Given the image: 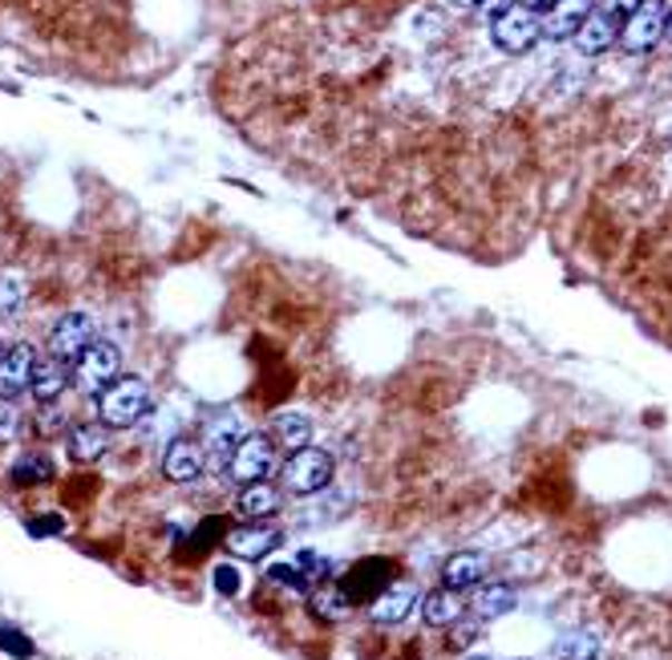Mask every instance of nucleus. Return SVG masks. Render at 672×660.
<instances>
[{
  "label": "nucleus",
  "instance_id": "1",
  "mask_svg": "<svg viewBox=\"0 0 672 660\" xmlns=\"http://www.w3.org/2000/svg\"><path fill=\"white\" fill-rule=\"evenodd\" d=\"M93 402H98V422L110 425V430H130L150 414V390L135 373H122L118 381H110Z\"/></svg>",
  "mask_w": 672,
  "mask_h": 660
},
{
  "label": "nucleus",
  "instance_id": "2",
  "mask_svg": "<svg viewBox=\"0 0 672 660\" xmlns=\"http://www.w3.org/2000/svg\"><path fill=\"white\" fill-rule=\"evenodd\" d=\"M336 474V462L328 450L320 446H300L291 450L288 459L280 466V486L288 494H320L333 482Z\"/></svg>",
  "mask_w": 672,
  "mask_h": 660
},
{
  "label": "nucleus",
  "instance_id": "3",
  "mask_svg": "<svg viewBox=\"0 0 672 660\" xmlns=\"http://www.w3.org/2000/svg\"><path fill=\"white\" fill-rule=\"evenodd\" d=\"M669 0H640L636 9L627 12L624 24H620V41L627 53H652V49L664 41V29H669Z\"/></svg>",
  "mask_w": 672,
  "mask_h": 660
},
{
  "label": "nucleus",
  "instance_id": "4",
  "mask_svg": "<svg viewBox=\"0 0 672 660\" xmlns=\"http://www.w3.org/2000/svg\"><path fill=\"white\" fill-rule=\"evenodd\" d=\"M276 459H280V442L271 434H247L236 450H231V459H227V479L236 482V486H247V482H259L268 479L276 471Z\"/></svg>",
  "mask_w": 672,
  "mask_h": 660
},
{
  "label": "nucleus",
  "instance_id": "5",
  "mask_svg": "<svg viewBox=\"0 0 672 660\" xmlns=\"http://www.w3.org/2000/svg\"><path fill=\"white\" fill-rule=\"evenodd\" d=\"M538 37H543V17L527 4H515V9H506L498 21H491V41L498 53H527V49L538 46Z\"/></svg>",
  "mask_w": 672,
  "mask_h": 660
},
{
  "label": "nucleus",
  "instance_id": "6",
  "mask_svg": "<svg viewBox=\"0 0 672 660\" xmlns=\"http://www.w3.org/2000/svg\"><path fill=\"white\" fill-rule=\"evenodd\" d=\"M118 377H122V348L113 345V341H93V345L73 361V381H78V390L90 393V397H98V393Z\"/></svg>",
  "mask_w": 672,
  "mask_h": 660
},
{
  "label": "nucleus",
  "instance_id": "7",
  "mask_svg": "<svg viewBox=\"0 0 672 660\" xmlns=\"http://www.w3.org/2000/svg\"><path fill=\"white\" fill-rule=\"evenodd\" d=\"M280 543H284V531H280V526L264 523V519L239 523V526H231V531L224 535L227 555H236V560H244V563L268 560V555H271L276 548H280Z\"/></svg>",
  "mask_w": 672,
  "mask_h": 660
},
{
  "label": "nucleus",
  "instance_id": "8",
  "mask_svg": "<svg viewBox=\"0 0 672 660\" xmlns=\"http://www.w3.org/2000/svg\"><path fill=\"white\" fill-rule=\"evenodd\" d=\"M93 341H98V336H93V316L90 313H66L53 325V333H49V357L73 365V361H78Z\"/></svg>",
  "mask_w": 672,
  "mask_h": 660
},
{
  "label": "nucleus",
  "instance_id": "9",
  "mask_svg": "<svg viewBox=\"0 0 672 660\" xmlns=\"http://www.w3.org/2000/svg\"><path fill=\"white\" fill-rule=\"evenodd\" d=\"M422 604V595H417L414 583H389L382 595H373L369 600V620L382 628H393V624H405L414 608Z\"/></svg>",
  "mask_w": 672,
  "mask_h": 660
},
{
  "label": "nucleus",
  "instance_id": "10",
  "mask_svg": "<svg viewBox=\"0 0 672 660\" xmlns=\"http://www.w3.org/2000/svg\"><path fill=\"white\" fill-rule=\"evenodd\" d=\"M389 571H393L389 560H360V563H353V568L345 571L340 588L348 592V600H353V604H369L373 595H382L385 588L393 583Z\"/></svg>",
  "mask_w": 672,
  "mask_h": 660
},
{
  "label": "nucleus",
  "instance_id": "11",
  "mask_svg": "<svg viewBox=\"0 0 672 660\" xmlns=\"http://www.w3.org/2000/svg\"><path fill=\"white\" fill-rule=\"evenodd\" d=\"M33 370H37V353L33 345H4L0 353V397H21L29 390V381H33Z\"/></svg>",
  "mask_w": 672,
  "mask_h": 660
},
{
  "label": "nucleus",
  "instance_id": "12",
  "mask_svg": "<svg viewBox=\"0 0 672 660\" xmlns=\"http://www.w3.org/2000/svg\"><path fill=\"white\" fill-rule=\"evenodd\" d=\"M486 575H491V555H482V551H454L442 563V588H454L462 595L486 583Z\"/></svg>",
  "mask_w": 672,
  "mask_h": 660
},
{
  "label": "nucleus",
  "instance_id": "13",
  "mask_svg": "<svg viewBox=\"0 0 672 660\" xmlns=\"http://www.w3.org/2000/svg\"><path fill=\"white\" fill-rule=\"evenodd\" d=\"M247 437V425L239 414H231V410H224V414H215L202 422V442H207V454H211L215 462H224L231 459V450L239 446Z\"/></svg>",
  "mask_w": 672,
  "mask_h": 660
},
{
  "label": "nucleus",
  "instance_id": "14",
  "mask_svg": "<svg viewBox=\"0 0 672 660\" xmlns=\"http://www.w3.org/2000/svg\"><path fill=\"white\" fill-rule=\"evenodd\" d=\"M162 474L170 482H195L202 474V442L195 437H170L162 450Z\"/></svg>",
  "mask_w": 672,
  "mask_h": 660
},
{
  "label": "nucleus",
  "instance_id": "15",
  "mask_svg": "<svg viewBox=\"0 0 672 660\" xmlns=\"http://www.w3.org/2000/svg\"><path fill=\"white\" fill-rule=\"evenodd\" d=\"M572 41H575V49H580L583 57H600V53H607V49L620 41V21H616V17H607V12L592 9V12H587V21L575 29Z\"/></svg>",
  "mask_w": 672,
  "mask_h": 660
},
{
  "label": "nucleus",
  "instance_id": "16",
  "mask_svg": "<svg viewBox=\"0 0 672 660\" xmlns=\"http://www.w3.org/2000/svg\"><path fill=\"white\" fill-rule=\"evenodd\" d=\"M280 506H284L280 482H268V479L247 482V486H239V494H236V511L244 519H271V515H280Z\"/></svg>",
  "mask_w": 672,
  "mask_h": 660
},
{
  "label": "nucleus",
  "instance_id": "17",
  "mask_svg": "<svg viewBox=\"0 0 672 660\" xmlns=\"http://www.w3.org/2000/svg\"><path fill=\"white\" fill-rule=\"evenodd\" d=\"M66 450L73 462H98L110 450V425L101 422H78L66 430Z\"/></svg>",
  "mask_w": 672,
  "mask_h": 660
},
{
  "label": "nucleus",
  "instance_id": "18",
  "mask_svg": "<svg viewBox=\"0 0 672 660\" xmlns=\"http://www.w3.org/2000/svg\"><path fill=\"white\" fill-rule=\"evenodd\" d=\"M592 9H595V0H560V4H551L547 17H543V37H551V41H572L575 29L587 21Z\"/></svg>",
  "mask_w": 672,
  "mask_h": 660
},
{
  "label": "nucleus",
  "instance_id": "19",
  "mask_svg": "<svg viewBox=\"0 0 672 660\" xmlns=\"http://www.w3.org/2000/svg\"><path fill=\"white\" fill-rule=\"evenodd\" d=\"M474 615L478 620H498V615H511L518 608V592L515 583H478L471 600Z\"/></svg>",
  "mask_w": 672,
  "mask_h": 660
},
{
  "label": "nucleus",
  "instance_id": "20",
  "mask_svg": "<svg viewBox=\"0 0 672 660\" xmlns=\"http://www.w3.org/2000/svg\"><path fill=\"white\" fill-rule=\"evenodd\" d=\"M69 381H73V377H69L66 361L46 357V361H37L33 381H29V393L37 397V405H49V402H57V397L69 390Z\"/></svg>",
  "mask_w": 672,
  "mask_h": 660
},
{
  "label": "nucleus",
  "instance_id": "21",
  "mask_svg": "<svg viewBox=\"0 0 672 660\" xmlns=\"http://www.w3.org/2000/svg\"><path fill=\"white\" fill-rule=\"evenodd\" d=\"M462 615H466V604H462V592H454V588H434V592L422 595V620L429 628H449Z\"/></svg>",
  "mask_w": 672,
  "mask_h": 660
},
{
  "label": "nucleus",
  "instance_id": "22",
  "mask_svg": "<svg viewBox=\"0 0 672 660\" xmlns=\"http://www.w3.org/2000/svg\"><path fill=\"white\" fill-rule=\"evenodd\" d=\"M308 608H313V615H320V620H345L348 612H353V600H348V592L340 588V583L325 580L316 583L313 592H308Z\"/></svg>",
  "mask_w": 672,
  "mask_h": 660
},
{
  "label": "nucleus",
  "instance_id": "23",
  "mask_svg": "<svg viewBox=\"0 0 672 660\" xmlns=\"http://www.w3.org/2000/svg\"><path fill=\"white\" fill-rule=\"evenodd\" d=\"M271 434H276V442H280L284 450L313 446V417L300 414V410H288V414H276V417H271Z\"/></svg>",
  "mask_w": 672,
  "mask_h": 660
},
{
  "label": "nucleus",
  "instance_id": "24",
  "mask_svg": "<svg viewBox=\"0 0 672 660\" xmlns=\"http://www.w3.org/2000/svg\"><path fill=\"white\" fill-rule=\"evenodd\" d=\"M600 632L595 628H572L555 640V657L560 660H600Z\"/></svg>",
  "mask_w": 672,
  "mask_h": 660
},
{
  "label": "nucleus",
  "instance_id": "25",
  "mask_svg": "<svg viewBox=\"0 0 672 660\" xmlns=\"http://www.w3.org/2000/svg\"><path fill=\"white\" fill-rule=\"evenodd\" d=\"M9 479L17 482V486H37V482L53 479V459L41 454V450H29V454H21V459L12 462Z\"/></svg>",
  "mask_w": 672,
  "mask_h": 660
},
{
  "label": "nucleus",
  "instance_id": "26",
  "mask_svg": "<svg viewBox=\"0 0 672 660\" xmlns=\"http://www.w3.org/2000/svg\"><path fill=\"white\" fill-rule=\"evenodd\" d=\"M24 296H29V288H24V276L21 272H0V321H9V316H17L24 308Z\"/></svg>",
  "mask_w": 672,
  "mask_h": 660
},
{
  "label": "nucleus",
  "instance_id": "27",
  "mask_svg": "<svg viewBox=\"0 0 672 660\" xmlns=\"http://www.w3.org/2000/svg\"><path fill=\"white\" fill-rule=\"evenodd\" d=\"M296 568L308 575V583H313V588L336 575V563L328 560V555H320V551H300V555H296Z\"/></svg>",
  "mask_w": 672,
  "mask_h": 660
},
{
  "label": "nucleus",
  "instance_id": "28",
  "mask_svg": "<svg viewBox=\"0 0 672 660\" xmlns=\"http://www.w3.org/2000/svg\"><path fill=\"white\" fill-rule=\"evenodd\" d=\"M268 583H280V588H288V592H300V595L313 592L308 575H304L296 563H271V568H268Z\"/></svg>",
  "mask_w": 672,
  "mask_h": 660
},
{
  "label": "nucleus",
  "instance_id": "29",
  "mask_svg": "<svg viewBox=\"0 0 672 660\" xmlns=\"http://www.w3.org/2000/svg\"><path fill=\"white\" fill-rule=\"evenodd\" d=\"M21 434V410H17V397H0V442H12Z\"/></svg>",
  "mask_w": 672,
  "mask_h": 660
},
{
  "label": "nucleus",
  "instance_id": "30",
  "mask_svg": "<svg viewBox=\"0 0 672 660\" xmlns=\"http://www.w3.org/2000/svg\"><path fill=\"white\" fill-rule=\"evenodd\" d=\"M37 430H41V434H61V430H69V425H66V410H61L57 402L41 405V414H37Z\"/></svg>",
  "mask_w": 672,
  "mask_h": 660
},
{
  "label": "nucleus",
  "instance_id": "31",
  "mask_svg": "<svg viewBox=\"0 0 672 660\" xmlns=\"http://www.w3.org/2000/svg\"><path fill=\"white\" fill-rule=\"evenodd\" d=\"M0 649L4 652H12V657H21V660H29L33 657V644H29V640L21 637V632H17V628H0Z\"/></svg>",
  "mask_w": 672,
  "mask_h": 660
},
{
  "label": "nucleus",
  "instance_id": "32",
  "mask_svg": "<svg viewBox=\"0 0 672 660\" xmlns=\"http://www.w3.org/2000/svg\"><path fill=\"white\" fill-rule=\"evenodd\" d=\"M215 588L224 595H239V588H244V580H239V571L236 568H215Z\"/></svg>",
  "mask_w": 672,
  "mask_h": 660
},
{
  "label": "nucleus",
  "instance_id": "33",
  "mask_svg": "<svg viewBox=\"0 0 672 660\" xmlns=\"http://www.w3.org/2000/svg\"><path fill=\"white\" fill-rule=\"evenodd\" d=\"M515 4H518V0H478V9H474V12H478L486 24H491V21H498L506 9H515Z\"/></svg>",
  "mask_w": 672,
  "mask_h": 660
},
{
  "label": "nucleus",
  "instance_id": "34",
  "mask_svg": "<svg viewBox=\"0 0 672 660\" xmlns=\"http://www.w3.org/2000/svg\"><path fill=\"white\" fill-rule=\"evenodd\" d=\"M454 640H458V644H471V640H478V628H482V620L478 615H474V620H454Z\"/></svg>",
  "mask_w": 672,
  "mask_h": 660
},
{
  "label": "nucleus",
  "instance_id": "35",
  "mask_svg": "<svg viewBox=\"0 0 672 660\" xmlns=\"http://www.w3.org/2000/svg\"><path fill=\"white\" fill-rule=\"evenodd\" d=\"M636 4H640V0H595V9L607 12V17H616V21H620V17H627Z\"/></svg>",
  "mask_w": 672,
  "mask_h": 660
},
{
  "label": "nucleus",
  "instance_id": "36",
  "mask_svg": "<svg viewBox=\"0 0 672 660\" xmlns=\"http://www.w3.org/2000/svg\"><path fill=\"white\" fill-rule=\"evenodd\" d=\"M518 4H527V9H535V12H547L551 4H560V0H518Z\"/></svg>",
  "mask_w": 672,
  "mask_h": 660
},
{
  "label": "nucleus",
  "instance_id": "37",
  "mask_svg": "<svg viewBox=\"0 0 672 660\" xmlns=\"http://www.w3.org/2000/svg\"><path fill=\"white\" fill-rule=\"evenodd\" d=\"M454 9H478V0H449Z\"/></svg>",
  "mask_w": 672,
  "mask_h": 660
},
{
  "label": "nucleus",
  "instance_id": "38",
  "mask_svg": "<svg viewBox=\"0 0 672 660\" xmlns=\"http://www.w3.org/2000/svg\"><path fill=\"white\" fill-rule=\"evenodd\" d=\"M664 41H672V9H669V29H664Z\"/></svg>",
  "mask_w": 672,
  "mask_h": 660
},
{
  "label": "nucleus",
  "instance_id": "39",
  "mask_svg": "<svg viewBox=\"0 0 672 660\" xmlns=\"http://www.w3.org/2000/svg\"><path fill=\"white\" fill-rule=\"evenodd\" d=\"M0 353H4V336H0Z\"/></svg>",
  "mask_w": 672,
  "mask_h": 660
},
{
  "label": "nucleus",
  "instance_id": "40",
  "mask_svg": "<svg viewBox=\"0 0 672 660\" xmlns=\"http://www.w3.org/2000/svg\"><path fill=\"white\" fill-rule=\"evenodd\" d=\"M474 660H486V657H474Z\"/></svg>",
  "mask_w": 672,
  "mask_h": 660
}]
</instances>
